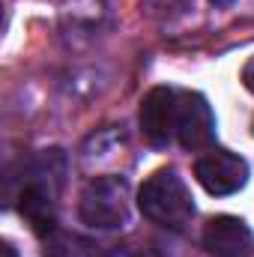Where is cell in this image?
I'll return each instance as SVG.
<instances>
[{"instance_id":"cell-1","label":"cell","mask_w":254,"mask_h":257,"mask_svg":"<svg viewBox=\"0 0 254 257\" xmlns=\"http://www.w3.org/2000/svg\"><path fill=\"white\" fill-rule=\"evenodd\" d=\"M138 209L153 224H162L168 230H183L194 218V197L186 180L174 168H159L144 180L138 192Z\"/></svg>"},{"instance_id":"cell-2","label":"cell","mask_w":254,"mask_h":257,"mask_svg":"<svg viewBox=\"0 0 254 257\" xmlns=\"http://www.w3.org/2000/svg\"><path fill=\"white\" fill-rule=\"evenodd\" d=\"M78 215L96 230L123 227L129 218V183L123 177H96L84 186Z\"/></svg>"},{"instance_id":"cell-3","label":"cell","mask_w":254,"mask_h":257,"mask_svg":"<svg viewBox=\"0 0 254 257\" xmlns=\"http://www.w3.org/2000/svg\"><path fill=\"white\" fill-rule=\"evenodd\" d=\"M194 177L197 183L215 197H227L245 189L248 183V165L242 156L230 150H209L194 162Z\"/></svg>"},{"instance_id":"cell-4","label":"cell","mask_w":254,"mask_h":257,"mask_svg":"<svg viewBox=\"0 0 254 257\" xmlns=\"http://www.w3.org/2000/svg\"><path fill=\"white\" fill-rule=\"evenodd\" d=\"M215 138V114L200 93H180L177 96V141L197 153L206 150Z\"/></svg>"},{"instance_id":"cell-5","label":"cell","mask_w":254,"mask_h":257,"mask_svg":"<svg viewBox=\"0 0 254 257\" xmlns=\"http://www.w3.org/2000/svg\"><path fill=\"white\" fill-rule=\"evenodd\" d=\"M141 132L147 144L153 147H168L171 138L177 135V93L171 87H153L141 99Z\"/></svg>"},{"instance_id":"cell-6","label":"cell","mask_w":254,"mask_h":257,"mask_svg":"<svg viewBox=\"0 0 254 257\" xmlns=\"http://www.w3.org/2000/svg\"><path fill=\"white\" fill-rule=\"evenodd\" d=\"M203 248L212 257H248L254 251V233L239 215H215L203 224Z\"/></svg>"},{"instance_id":"cell-7","label":"cell","mask_w":254,"mask_h":257,"mask_svg":"<svg viewBox=\"0 0 254 257\" xmlns=\"http://www.w3.org/2000/svg\"><path fill=\"white\" fill-rule=\"evenodd\" d=\"M45 257H81V248H78V239L72 236H51L48 245H45Z\"/></svg>"},{"instance_id":"cell-8","label":"cell","mask_w":254,"mask_h":257,"mask_svg":"<svg viewBox=\"0 0 254 257\" xmlns=\"http://www.w3.org/2000/svg\"><path fill=\"white\" fill-rule=\"evenodd\" d=\"M242 84H245V87L254 93V57L245 63V69H242Z\"/></svg>"},{"instance_id":"cell-9","label":"cell","mask_w":254,"mask_h":257,"mask_svg":"<svg viewBox=\"0 0 254 257\" xmlns=\"http://www.w3.org/2000/svg\"><path fill=\"white\" fill-rule=\"evenodd\" d=\"M105 257H141L138 251H132V248H114L111 254H105Z\"/></svg>"},{"instance_id":"cell-10","label":"cell","mask_w":254,"mask_h":257,"mask_svg":"<svg viewBox=\"0 0 254 257\" xmlns=\"http://www.w3.org/2000/svg\"><path fill=\"white\" fill-rule=\"evenodd\" d=\"M3 254H6V257H15V251H12L9 245H3Z\"/></svg>"}]
</instances>
